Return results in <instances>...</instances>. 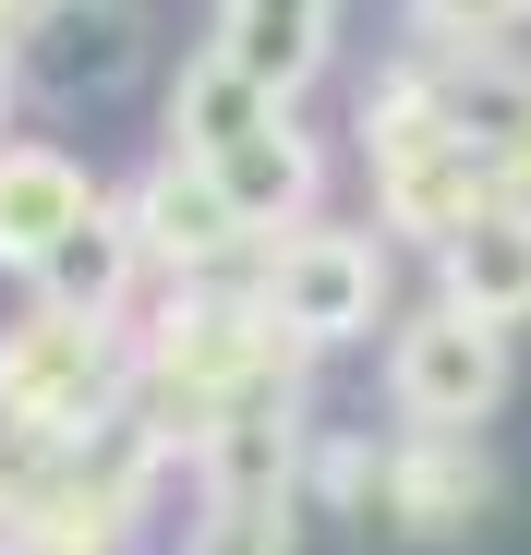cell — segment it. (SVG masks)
I'll use <instances>...</instances> for the list:
<instances>
[{
  "mask_svg": "<svg viewBox=\"0 0 531 555\" xmlns=\"http://www.w3.org/2000/svg\"><path fill=\"white\" fill-rule=\"evenodd\" d=\"M387 387H399V423H423V435H471V423L507 399V326L435 302L423 326H399Z\"/></svg>",
  "mask_w": 531,
  "mask_h": 555,
  "instance_id": "1",
  "label": "cell"
},
{
  "mask_svg": "<svg viewBox=\"0 0 531 555\" xmlns=\"http://www.w3.org/2000/svg\"><path fill=\"white\" fill-rule=\"evenodd\" d=\"M266 314H279L290 338H363L375 326V242H350V230L279 242V266H266Z\"/></svg>",
  "mask_w": 531,
  "mask_h": 555,
  "instance_id": "2",
  "label": "cell"
},
{
  "mask_svg": "<svg viewBox=\"0 0 531 555\" xmlns=\"http://www.w3.org/2000/svg\"><path fill=\"white\" fill-rule=\"evenodd\" d=\"M85 218H98V181H85L61 145H0V266H49Z\"/></svg>",
  "mask_w": 531,
  "mask_h": 555,
  "instance_id": "3",
  "label": "cell"
},
{
  "mask_svg": "<svg viewBox=\"0 0 531 555\" xmlns=\"http://www.w3.org/2000/svg\"><path fill=\"white\" fill-rule=\"evenodd\" d=\"M25 61H37V85H61V98H109V85L145 61L133 0H49L37 37H25Z\"/></svg>",
  "mask_w": 531,
  "mask_h": 555,
  "instance_id": "4",
  "label": "cell"
},
{
  "mask_svg": "<svg viewBox=\"0 0 531 555\" xmlns=\"http://www.w3.org/2000/svg\"><path fill=\"white\" fill-rule=\"evenodd\" d=\"M448 302L483 314V326H519L531 314V218L483 206L471 230H448Z\"/></svg>",
  "mask_w": 531,
  "mask_h": 555,
  "instance_id": "5",
  "label": "cell"
},
{
  "mask_svg": "<svg viewBox=\"0 0 531 555\" xmlns=\"http://www.w3.org/2000/svg\"><path fill=\"white\" fill-rule=\"evenodd\" d=\"M218 49L254 73V85H290L326 61V0H218Z\"/></svg>",
  "mask_w": 531,
  "mask_h": 555,
  "instance_id": "6",
  "label": "cell"
},
{
  "mask_svg": "<svg viewBox=\"0 0 531 555\" xmlns=\"http://www.w3.org/2000/svg\"><path fill=\"white\" fill-rule=\"evenodd\" d=\"M206 169H218V194L242 206V230H266L279 206H302V181H314V157H302V133H290L279 109H266V121H254L242 145H218Z\"/></svg>",
  "mask_w": 531,
  "mask_h": 555,
  "instance_id": "7",
  "label": "cell"
},
{
  "mask_svg": "<svg viewBox=\"0 0 531 555\" xmlns=\"http://www.w3.org/2000/svg\"><path fill=\"white\" fill-rule=\"evenodd\" d=\"M266 109H279V85H254V73H242L230 49H206V61L182 73V98H169V121H182V145H194V157L242 145V133H254Z\"/></svg>",
  "mask_w": 531,
  "mask_h": 555,
  "instance_id": "8",
  "label": "cell"
},
{
  "mask_svg": "<svg viewBox=\"0 0 531 555\" xmlns=\"http://www.w3.org/2000/svg\"><path fill=\"white\" fill-rule=\"evenodd\" d=\"M230 230H242V206L218 194V169H206V157H194V181L169 169L157 194H145V242H157V254H182V266H206Z\"/></svg>",
  "mask_w": 531,
  "mask_h": 555,
  "instance_id": "9",
  "label": "cell"
},
{
  "mask_svg": "<svg viewBox=\"0 0 531 555\" xmlns=\"http://www.w3.org/2000/svg\"><path fill=\"white\" fill-rule=\"evenodd\" d=\"M37 291H49V314H85V326H98V314L121 302V230H109V218H85V230L37 266Z\"/></svg>",
  "mask_w": 531,
  "mask_h": 555,
  "instance_id": "10",
  "label": "cell"
},
{
  "mask_svg": "<svg viewBox=\"0 0 531 555\" xmlns=\"http://www.w3.org/2000/svg\"><path fill=\"white\" fill-rule=\"evenodd\" d=\"M399 507H411V531H459L483 507V459H459V435H423V459L399 472Z\"/></svg>",
  "mask_w": 531,
  "mask_h": 555,
  "instance_id": "11",
  "label": "cell"
},
{
  "mask_svg": "<svg viewBox=\"0 0 531 555\" xmlns=\"http://www.w3.org/2000/svg\"><path fill=\"white\" fill-rule=\"evenodd\" d=\"M531 0H423V25L435 37H495V25H519Z\"/></svg>",
  "mask_w": 531,
  "mask_h": 555,
  "instance_id": "12",
  "label": "cell"
}]
</instances>
